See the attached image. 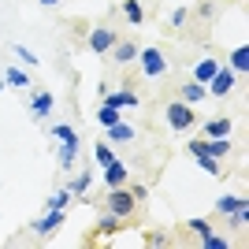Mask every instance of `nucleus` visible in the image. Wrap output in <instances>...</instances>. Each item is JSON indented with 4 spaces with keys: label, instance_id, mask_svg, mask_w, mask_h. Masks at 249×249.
I'll use <instances>...</instances> for the list:
<instances>
[{
    "label": "nucleus",
    "instance_id": "obj_8",
    "mask_svg": "<svg viewBox=\"0 0 249 249\" xmlns=\"http://www.w3.org/2000/svg\"><path fill=\"white\" fill-rule=\"evenodd\" d=\"M130 219H119V216H112V212H104L101 216V223L93 227V242H101V238H112V234H119V231L126 227Z\"/></svg>",
    "mask_w": 249,
    "mask_h": 249
},
{
    "label": "nucleus",
    "instance_id": "obj_34",
    "mask_svg": "<svg viewBox=\"0 0 249 249\" xmlns=\"http://www.w3.org/2000/svg\"><path fill=\"white\" fill-rule=\"evenodd\" d=\"M130 194H134L138 201H145V197H149V186H134V190H130Z\"/></svg>",
    "mask_w": 249,
    "mask_h": 249
},
{
    "label": "nucleus",
    "instance_id": "obj_26",
    "mask_svg": "<svg viewBox=\"0 0 249 249\" xmlns=\"http://www.w3.org/2000/svg\"><path fill=\"white\" fill-rule=\"evenodd\" d=\"M123 115H119V108H108V104H101V112H97V123L101 126H112V123H119Z\"/></svg>",
    "mask_w": 249,
    "mask_h": 249
},
{
    "label": "nucleus",
    "instance_id": "obj_2",
    "mask_svg": "<svg viewBox=\"0 0 249 249\" xmlns=\"http://www.w3.org/2000/svg\"><path fill=\"white\" fill-rule=\"evenodd\" d=\"M167 126L171 130H190V126L197 123V112H194V104H186V101H175V104H167Z\"/></svg>",
    "mask_w": 249,
    "mask_h": 249
},
{
    "label": "nucleus",
    "instance_id": "obj_10",
    "mask_svg": "<svg viewBox=\"0 0 249 249\" xmlns=\"http://www.w3.org/2000/svg\"><path fill=\"white\" fill-rule=\"evenodd\" d=\"M101 178H104V186L112 190V186H123L130 175H126V164H123V160H112V164H104V175Z\"/></svg>",
    "mask_w": 249,
    "mask_h": 249
},
{
    "label": "nucleus",
    "instance_id": "obj_12",
    "mask_svg": "<svg viewBox=\"0 0 249 249\" xmlns=\"http://www.w3.org/2000/svg\"><path fill=\"white\" fill-rule=\"evenodd\" d=\"M52 104H56V97H52V93H34V97H30V112H34V119H37V123L52 112Z\"/></svg>",
    "mask_w": 249,
    "mask_h": 249
},
{
    "label": "nucleus",
    "instance_id": "obj_33",
    "mask_svg": "<svg viewBox=\"0 0 249 249\" xmlns=\"http://www.w3.org/2000/svg\"><path fill=\"white\" fill-rule=\"evenodd\" d=\"M182 22H186V8H175V11H171V19H167V26H171V30H178Z\"/></svg>",
    "mask_w": 249,
    "mask_h": 249
},
{
    "label": "nucleus",
    "instance_id": "obj_35",
    "mask_svg": "<svg viewBox=\"0 0 249 249\" xmlns=\"http://www.w3.org/2000/svg\"><path fill=\"white\" fill-rule=\"evenodd\" d=\"M41 4H45V8H52V4H60V0H41Z\"/></svg>",
    "mask_w": 249,
    "mask_h": 249
},
{
    "label": "nucleus",
    "instance_id": "obj_20",
    "mask_svg": "<svg viewBox=\"0 0 249 249\" xmlns=\"http://www.w3.org/2000/svg\"><path fill=\"white\" fill-rule=\"evenodd\" d=\"M242 205H249V201L246 197H234V194H223V197L216 201V212H219V216H231V212H238Z\"/></svg>",
    "mask_w": 249,
    "mask_h": 249
},
{
    "label": "nucleus",
    "instance_id": "obj_23",
    "mask_svg": "<svg viewBox=\"0 0 249 249\" xmlns=\"http://www.w3.org/2000/svg\"><path fill=\"white\" fill-rule=\"evenodd\" d=\"M74 194H71V186H60L56 194H52L49 201H45V208H67V201H71Z\"/></svg>",
    "mask_w": 249,
    "mask_h": 249
},
{
    "label": "nucleus",
    "instance_id": "obj_14",
    "mask_svg": "<svg viewBox=\"0 0 249 249\" xmlns=\"http://www.w3.org/2000/svg\"><path fill=\"white\" fill-rule=\"evenodd\" d=\"M219 71V63L212 60V56H205V60H197L194 63V82H201V86H208V78Z\"/></svg>",
    "mask_w": 249,
    "mask_h": 249
},
{
    "label": "nucleus",
    "instance_id": "obj_9",
    "mask_svg": "<svg viewBox=\"0 0 249 249\" xmlns=\"http://www.w3.org/2000/svg\"><path fill=\"white\" fill-rule=\"evenodd\" d=\"M104 130H108V145H126V142H134V138H138V130L130 123H123V119L112 123V126H104Z\"/></svg>",
    "mask_w": 249,
    "mask_h": 249
},
{
    "label": "nucleus",
    "instance_id": "obj_25",
    "mask_svg": "<svg viewBox=\"0 0 249 249\" xmlns=\"http://www.w3.org/2000/svg\"><path fill=\"white\" fill-rule=\"evenodd\" d=\"M205 249H231V238H223V234H216V231H208L205 238H197Z\"/></svg>",
    "mask_w": 249,
    "mask_h": 249
},
{
    "label": "nucleus",
    "instance_id": "obj_19",
    "mask_svg": "<svg viewBox=\"0 0 249 249\" xmlns=\"http://www.w3.org/2000/svg\"><path fill=\"white\" fill-rule=\"evenodd\" d=\"M123 19L130 26H142L145 22V11H142V0H123Z\"/></svg>",
    "mask_w": 249,
    "mask_h": 249
},
{
    "label": "nucleus",
    "instance_id": "obj_3",
    "mask_svg": "<svg viewBox=\"0 0 249 249\" xmlns=\"http://www.w3.org/2000/svg\"><path fill=\"white\" fill-rule=\"evenodd\" d=\"M138 63H142V74L145 78H160V74L167 71V60H164V52L160 49H138Z\"/></svg>",
    "mask_w": 249,
    "mask_h": 249
},
{
    "label": "nucleus",
    "instance_id": "obj_31",
    "mask_svg": "<svg viewBox=\"0 0 249 249\" xmlns=\"http://www.w3.org/2000/svg\"><path fill=\"white\" fill-rule=\"evenodd\" d=\"M52 138H60V142H71V138H78V134H74L71 126H63V123H56V126H52Z\"/></svg>",
    "mask_w": 249,
    "mask_h": 249
},
{
    "label": "nucleus",
    "instance_id": "obj_18",
    "mask_svg": "<svg viewBox=\"0 0 249 249\" xmlns=\"http://www.w3.org/2000/svg\"><path fill=\"white\" fill-rule=\"evenodd\" d=\"M178 93H182V101H186V104H201V101H205V97H208V89H205V86H201V82H194V78H190V82L182 86Z\"/></svg>",
    "mask_w": 249,
    "mask_h": 249
},
{
    "label": "nucleus",
    "instance_id": "obj_4",
    "mask_svg": "<svg viewBox=\"0 0 249 249\" xmlns=\"http://www.w3.org/2000/svg\"><path fill=\"white\" fill-rule=\"evenodd\" d=\"M186 153L197 160L201 167H205V175H212V178H223V167H219V160L216 156H208L205 149H201V138H194V142H186Z\"/></svg>",
    "mask_w": 249,
    "mask_h": 249
},
{
    "label": "nucleus",
    "instance_id": "obj_1",
    "mask_svg": "<svg viewBox=\"0 0 249 249\" xmlns=\"http://www.w3.org/2000/svg\"><path fill=\"white\" fill-rule=\"evenodd\" d=\"M104 212H112V216H119V219H130L138 212V197L123 186H112L108 197H104Z\"/></svg>",
    "mask_w": 249,
    "mask_h": 249
},
{
    "label": "nucleus",
    "instance_id": "obj_21",
    "mask_svg": "<svg viewBox=\"0 0 249 249\" xmlns=\"http://www.w3.org/2000/svg\"><path fill=\"white\" fill-rule=\"evenodd\" d=\"M78 145H82L78 138H71V142H63V145H60V167H71V164H74V156H78Z\"/></svg>",
    "mask_w": 249,
    "mask_h": 249
},
{
    "label": "nucleus",
    "instance_id": "obj_22",
    "mask_svg": "<svg viewBox=\"0 0 249 249\" xmlns=\"http://www.w3.org/2000/svg\"><path fill=\"white\" fill-rule=\"evenodd\" d=\"M4 82L15 86V89H30V78H26V71H19V67H8V74H4Z\"/></svg>",
    "mask_w": 249,
    "mask_h": 249
},
{
    "label": "nucleus",
    "instance_id": "obj_15",
    "mask_svg": "<svg viewBox=\"0 0 249 249\" xmlns=\"http://www.w3.org/2000/svg\"><path fill=\"white\" fill-rule=\"evenodd\" d=\"M104 104H108V108H119V112H123V108H134V104H138V97L130 93V89H119V93H104Z\"/></svg>",
    "mask_w": 249,
    "mask_h": 249
},
{
    "label": "nucleus",
    "instance_id": "obj_30",
    "mask_svg": "<svg viewBox=\"0 0 249 249\" xmlns=\"http://www.w3.org/2000/svg\"><path fill=\"white\" fill-rule=\"evenodd\" d=\"M186 227L194 231V234H197V238H205L208 231H212V219H201V216H194V219H190V223H186Z\"/></svg>",
    "mask_w": 249,
    "mask_h": 249
},
{
    "label": "nucleus",
    "instance_id": "obj_27",
    "mask_svg": "<svg viewBox=\"0 0 249 249\" xmlns=\"http://www.w3.org/2000/svg\"><path fill=\"white\" fill-rule=\"evenodd\" d=\"M93 171H82V175H78V178H74V182H71V194H89V186H93Z\"/></svg>",
    "mask_w": 249,
    "mask_h": 249
},
{
    "label": "nucleus",
    "instance_id": "obj_13",
    "mask_svg": "<svg viewBox=\"0 0 249 249\" xmlns=\"http://www.w3.org/2000/svg\"><path fill=\"white\" fill-rule=\"evenodd\" d=\"M231 130H234V115H223V119L205 123V138H227Z\"/></svg>",
    "mask_w": 249,
    "mask_h": 249
},
{
    "label": "nucleus",
    "instance_id": "obj_7",
    "mask_svg": "<svg viewBox=\"0 0 249 249\" xmlns=\"http://www.w3.org/2000/svg\"><path fill=\"white\" fill-rule=\"evenodd\" d=\"M60 227H63V208H49V212L34 223V234H37V238H49L52 231H60Z\"/></svg>",
    "mask_w": 249,
    "mask_h": 249
},
{
    "label": "nucleus",
    "instance_id": "obj_5",
    "mask_svg": "<svg viewBox=\"0 0 249 249\" xmlns=\"http://www.w3.org/2000/svg\"><path fill=\"white\" fill-rule=\"evenodd\" d=\"M234 82H238V74L231 71V67H219L216 74H212V78H208V97H227L231 89H234Z\"/></svg>",
    "mask_w": 249,
    "mask_h": 249
},
{
    "label": "nucleus",
    "instance_id": "obj_32",
    "mask_svg": "<svg viewBox=\"0 0 249 249\" xmlns=\"http://www.w3.org/2000/svg\"><path fill=\"white\" fill-rule=\"evenodd\" d=\"M15 56H19V60L26 63V67H34V63H37V56H34V52L26 49V45H15Z\"/></svg>",
    "mask_w": 249,
    "mask_h": 249
},
{
    "label": "nucleus",
    "instance_id": "obj_28",
    "mask_svg": "<svg viewBox=\"0 0 249 249\" xmlns=\"http://www.w3.org/2000/svg\"><path fill=\"white\" fill-rule=\"evenodd\" d=\"M93 153H97V167H104V164H112V160H115V149L108 145V142H97Z\"/></svg>",
    "mask_w": 249,
    "mask_h": 249
},
{
    "label": "nucleus",
    "instance_id": "obj_17",
    "mask_svg": "<svg viewBox=\"0 0 249 249\" xmlns=\"http://www.w3.org/2000/svg\"><path fill=\"white\" fill-rule=\"evenodd\" d=\"M231 71L238 74V78L249 71V45H238V49L231 52Z\"/></svg>",
    "mask_w": 249,
    "mask_h": 249
},
{
    "label": "nucleus",
    "instance_id": "obj_6",
    "mask_svg": "<svg viewBox=\"0 0 249 249\" xmlns=\"http://www.w3.org/2000/svg\"><path fill=\"white\" fill-rule=\"evenodd\" d=\"M115 41H119V37H115V30H112V26H97V30L89 34V49H93L97 56H108Z\"/></svg>",
    "mask_w": 249,
    "mask_h": 249
},
{
    "label": "nucleus",
    "instance_id": "obj_16",
    "mask_svg": "<svg viewBox=\"0 0 249 249\" xmlns=\"http://www.w3.org/2000/svg\"><path fill=\"white\" fill-rule=\"evenodd\" d=\"M112 52H115V63L123 67V63H134L138 60V45L134 41H115L112 45Z\"/></svg>",
    "mask_w": 249,
    "mask_h": 249
},
{
    "label": "nucleus",
    "instance_id": "obj_24",
    "mask_svg": "<svg viewBox=\"0 0 249 249\" xmlns=\"http://www.w3.org/2000/svg\"><path fill=\"white\" fill-rule=\"evenodd\" d=\"M142 242H145V246H153V249H167V246H171V238H167L164 231H145V234H142Z\"/></svg>",
    "mask_w": 249,
    "mask_h": 249
},
{
    "label": "nucleus",
    "instance_id": "obj_11",
    "mask_svg": "<svg viewBox=\"0 0 249 249\" xmlns=\"http://www.w3.org/2000/svg\"><path fill=\"white\" fill-rule=\"evenodd\" d=\"M201 149H205L208 156H216V160H223V156L234 149V142H231V134L227 138H201Z\"/></svg>",
    "mask_w": 249,
    "mask_h": 249
},
{
    "label": "nucleus",
    "instance_id": "obj_29",
    "mask_svg": "<svg viewBox=\"0 0 249 249\" xmlns=\"http://www.w3.org/2000/svg\"><path fill=\"white\" fill-rule=\"evenodd\" d=\"M231 231H246V223H249V205H242L238 212H231Z\"/></svg>",
    "mask_w": 249,
    "mask_h": 249
}]
</instances>
